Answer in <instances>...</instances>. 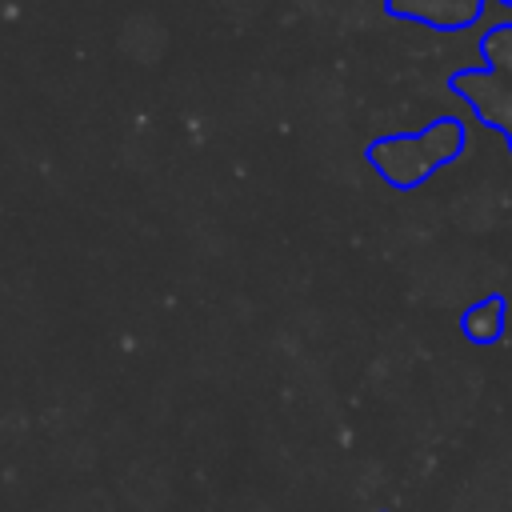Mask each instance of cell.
Segmentation results:
<instances>
[{
	"label": "cell",
	"instance_id": "5b68a950",
	"mask_svg": "<svg viewBox=\"0 0 512 512\" xmlns=\"http://www.w3.org/2000/svg\"><path fill=\"white\" fill-rule=\"evenodd\" d=\"M500 4H508V8H512V0H500Z\"/></svg>",
	"mask_w": 512,
	"mask_h": 512
},
{
	"label": "cell",
	"instance_id": "3957f363",
	"mask_svg": "<svg viewBox=\"0 0 512 512\" xmlns=\"http://www.w3.org/2000/svg\"><path fill=\"white\" fill-rule=\"evenodd\" d=\"M504 324H508V304H504V296H480V300L468 304V312L460 316L464 336H468L472 344H480V348L496 344V340L504 336Z\"/></svg>",
	"mask_w": 512,
	"mask_h": 512
},
{
	"label": "cell",
	"instance_id": "6da1fadb",
	"mask_svg": "<svg viewBox=\"0 0 512 512\" xmlns=\"http://www.w3.org/2000/svg\"><path fill=\"white\" fill-rule=\"evenodd\" d=\"M464 148V128L460 120H432L424 132L416 136H388V140H372L368 144V160L372 168L396 184V188H416L424 184L440 164L456 160Z\"/></svg>",
	"mask_w": 512,
	"mask_h": 512
},
{
	"label": "cell",
	"instance_id": "277c9868",
	"mask_svg": "<svg viewBox=\"0 0 512 512\" xmlns=\"http://www.w3.org/2000/svg\"><path fill=\"white\" fill-rule=\"evenodd\" d=\"M484 72L504 88V92H512V24H500V28H492L488 36H484Z\"/></svg>",
	"mask_w": 512,
	"mask_h": 512
},
{
	"label": "cell",
	"instance_id": "7a4b0ae2",
	"mask_svg": "<svg viewBox=\"0 0 512 512\" xmlns=\"http://www.w3.org/2000/svg\"><path fill=\"white\" fill-rule=\"evenodd\" d=\"M484 4L488 0H388V12L400 20H420L428 28L456 32V28L476 24Z\"/></svg>",
	"mask_w": 512,
	"mask_h": 512
}]
</instances>
